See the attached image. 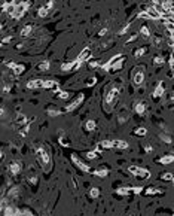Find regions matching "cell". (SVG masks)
<instances>
[{"instance_id":"4fadbf2b","label":"cell","mask_w":174,"mask_h":216,"mask_svg":"<svg viewBox=\"0 0 174 216\" xmlns=\"http://www.w3.org/2000/svg\"><path fill=\"white\" fill-rule=\"evenodd\" d=\"M112 148H118V149H127L128 143L125 140H112Z\"/></svg>"},{"instance_id":"7c38bea8","label":"cell","mask_w":174,"mask_h":216,"mask_svg":"<svg viewBox=\"0 0 174 216\" xmlns=\"http://www.w3.org/2000/svg\"><path fill=\"white\" fill-rule=\"evenodd\" d=\"M77 66H79V63H77V61H71V63H64V64L61 66V70H63V72H70V70L76 69Z\"/></svg>"},{"instance_id":"8d00e7d4","label":"cell","mask_w":174,"mask_h":216,"mask_svg":"<svg viewBox=\"0 0 174 216\" xmlns=\"http://www.w3.org/2000/svg\"><path fill=\"white\" fill-rule=\"evenodd\" d=\"M60 143H61L63 146H68V145H70V142H68L67 139H64V137H61V139H60Z\"/></svg>"},{"instance_id":"3957f363","label":"cell","mask_w":174,"mask_h":216,"mask_svg":"<svg viewBox=\"0 0 174 216\" xmlns=\"http://www.w3.org/2000/svg\"><path fill=\"white\" fill-rule=\"evenodd\" d=\"M118 94H119V86H113L107 94H106V103L107 104H115L116 98H118Z\"/></svg>"},{"instance_id":"d590c367","label":"cell","mask_w":174,"mask_h":216,"mask_svg":"<svg viewBox=\"0 0 174 216\" xmlns=\"http://www.w3.org/2000/svg\"><path fill=\"white\" fill-rule=\"evenodd\" d=\"M153 43H155L156 46H161V43H162V39H161V37H153Z\"/></svg>"},{"instance_id":"7a4b0ae2","label":"cell","mask_w":174,"mask_h":216,"mask_svg":"<svg viewBox=\"0 0 174 216\" xmlns=\"http://www.w3.org/2000/svg\"><path fill=\"white\" fill-rule=\"evenodd\" d=\"M133 81H134L135 85H141L144 82V70H143V67H137V70H134Z\"/></svg>"},{"instance_id":"83f0119b","label":"cell","mask_w":174,"mask_h":216,"mask_svg":"<svg viewBox=\"0 0 174 216\" xmlns=\"http://www.w3.org/2000/svg\"><path fill=\"white\" fill-rule=\"evenodd\" d=\"M100 148H104V149H110V148H112V142H109V140H103V142L100 143Z\"/></svg>"},{"instance_id":"b9f144b4","label":"cell","mask_w":174,"mask_h":216,"mask_svg":"<svg viewBox=\"0 0 174 216\" xmlns=\"http://www.w3.org/2000/svg\"><path fill=\"white\" fill-rule=\"evenodd\" d=\"M135 39H137V36H131V37L128 39V43H130V42H134Z\"/></svg>"},{"instance_id":"4316f807","label":"cell","mask_w":174,"mask_h":216,"mask_svg":"<svg viewBox=\"0 0 174 216\" xmlns=\"http://www.w3.org/2000/svg\"><path fill=\"white\" fill-rule=\"evenodd\" d=\"M159 139H162V142H165V143H171V136H168V134H159Z\"/></svg>"},{"instance_id":"8fae6325","label":"cell","mask_w":174,"mask_h":216,"mask_svg":"<svg viewBox=\"0 0 174 216\" xmlns=\"http://www.w3.org/2000/svg\"><path fill=\"white\" fill-rule=\"evenodd\" d=\"M164 91H165V85H164V82L158 83V86H156L155 91H153V97H155V98H159L161 95H164Z\"/></svg>"},{"instance_id":"4dcf8cb0","label":"cell","mask_w":174,"mask_h":216,"mask_svg":"<svg viewBox=\"0 0 174 216\" xmlns=\"http://www.w3.org/2000/svg\"><path fill=\"white\" fill-rule=\"evenodd\" d=\"M146 133H147V130L143 128V127H140V128H137V130L134 131V134H137V136H144Z\"/></svg>"},{"instance_id":"1f68e13d","label":"cell","mask_w":174,"mask_h":216,"mask_svg":"<svg viewBox=\"0 0 174 216\" xmlns=\"http://www.w3.org/2000/svg\"><path fill=\"white\" fill-rule=\"evenodd\" d=\"M128 30H130V24H127V26H124V27H122V29L119 30V33H118V34H119V36H122V34H125V33H127Z\"/></svg>"},{"instance_id":"7bdbcfd3","label":"cell","mask_w":174,"mask_h":216,"mask_svg":"<svg viewBox=\"0 0 174 216\" xmlns=\"http://www.w3.org/2000/svg\"><path fill=\"white\" fill-rule=\"evenodd\" d=\"M11 39H12L11 36H9V37H5V39H3V43H8V42H11Z\"/></svg>"},{"instance_id":"9a60e30c","label":"cell","mask_w":174,"mask_h":216,"mask_svg":"<svg viewBox=\"0 0 174 216\" xmlns=\"http://www.w3.org/2000/svg\"><path fill=\"white\" fill-rule=\"evenodd\" d=\"M9 170H11L12 174H18V173L21 171V164H20V163H12V164L9 165Z\"/></svg>"},{"instance_id":"9c48e42d","label":"cell","mask_w":174,"mask_h":216,"mask_svg":"<svg viewBox=\"0 0 174 216\" xmlns=\"http://www.w3.org/2000/svg\"><path fill=\"white\" fill-rule=\"evenodd\" d=\"M27 86L30 89H37V88H43V79H31L28 81Z\"/></svg>"},{"instance_id":"d6a6232c","label":"cell","mask_w":174,"mask_h":216,"mask_svg":"<svg viewBox=\"0 0 174 216\" xmlns=\"http://www.w3.org/2000/svg\"><path fill=\"white\" fill-rule=\"evenodd\" d=\"M58 92H60V94H58V97H60V98H63V100H64V98H68V95H70L67 91H58Z\"/></svg>"},{"instance_id":"5b68a950","label":"cell","mask_w":174,"mask_h":216,"mask_svg":"<svg viewBox=\"0 0 174 216\" xmlns=\"http://www.w3.org/2000/svg\"><path fill=\"white\" fill-rule=\"evenodd\" d=\"M91 48H88V46H86V48H83L82 51H80V54L77 55V58H76V61L80 64V63H83V61H86V60H90V57H91Z\"/></svg>"},{"instance_id":"6da1fadb","label":"cell","mask_w":174,"mask_h":216,"mask_svg":"<svg viewBox=\"0 0 174 216\" xmlns=\"http://www.w3.org/2000/svg\"><path fill=\"white\" fill-rule=\"evenodd\" d=\"M138 17L140 18H146V20H161L162 17L153 9V8H147V9H144L143 12H140L138 14Z\"/></svg>"},{"instance_id":"30bf717a","label":"cell","mask_w":174,"mask_h":216,"mask_svg":"<svg viewBox=\"0 0 174 216\" xmlns=\"http://www.w3.org/2000/svg\"><path fill=\"white\" fill-rule=\"evenodd\" d=\"M37 155L40 157V161L43 163V164H49L51 163V158H49V154L43 149V148H40L39 151H37Z\"/></svg>"},{"instance_id":"836d02e7","label":"cell","mask_w":174,"mask_h":216,"mask_svg":"<svg viewBox=\"0 0 174 216\" xmlns=\"http://www.w3.org/2000/svg\"><path fill=\"white\" fill-rule=\"evenodd\" d=\"M161 179H162V180H173V174H171V173H165V174L161 176Z\"/></svg>"},{"instance_id":"e575fe53","label":"cell","mask_w":174,"mask_h":216,"mask_svg":"<svg viewBox=\"0 0 174 216\" xmlns=\"http://www.w3.org/2000/svg\"><path fill=\"white\" fill-rule=\"evenodd\" d=\"M128 192H130V188H121V189H118V194H121V195H125Z\"/></svg>"},{"instance_id":"2e32d148","label":"cell","mask_w":174,"mask_h":216,"mask_svg":"<svg viewBox=\"0 0 174 216\" xmlns=\"http://www.w3.org/2000/svg\"><path fill=\"white\" fill-rule=\"evenodd\" d=\"M20 191H21V188H20V186H14V188H11V189H9L8 197H9V198H15V197H18Z\"/></svg>"},{"instance_id":"ab89813d","label":"cell","mask_w":174,"mask_h":216,"mask_svg":"<svg viewBox=\"0 0 174 216\" xmlns=\"http://www.w3.org/2000/svg\"><path fill=\"white\" fill-rule=\"evenodd\" d=\"M90 66H91V67H98V61H97V60H91V61H90Z\"/></svg>"},{"instance_id":"60d3db41","label":"cell","mask_w":174,"mask_h":216,"mask_svg":"<svg viewBox=\"0 0 174 216\" xmlns=\"http://www.w3.org/2000/svg\"><path fill=\"white\" fill-rule=\"evenodd\" d=\"M104 34H107V29H103V30L100 31V36H104Z\"/></svg>"},{"instance_id":"f6af8a7d","label":"cell","mask_w":174,"mask_h":216,"mask_svg":"<svg viewBox=\"0 0 174 216\" xmlns=\"http://www.w3.org/2000/svg\"><path fill=\"white\" fill-rule=\"evenodd\" d=\"M0 157H2V151H0Z\"/></svg>"},{"instance_id":"74e56055","label":"cell","mask_w":174,"mask_h":216,"mask_svg":"<svg viewBox=\"0 0 174 216\" xmlns=\"http://www.w3.org/2000/svg\"><path fill=\"white\" fill-rule=\"evenodd\" d=\"M24 122H27V118H25V115H21L18 118V124H24Z\"/></svg>"},{"instance_id":"7402d4cb","label":"cell","mask_w":174,"mask_h":216,"mask_svg":"<svg viewBox=\"0 0 174 216\" xmlns=\"http://www.w3.org/2000/svg\"><path fill=\"white\" fill-rule=\"evenodd\" d=\"M140 34H141L143 37H150V31H149V27H147V26H143V27L140 29Z\"/></svg>"},{"instance_id":"cb8c5ba5","label":"cell","mask_w":174,"mask_h":216,"mask_svg":"<svg viewBox=\"0 0 174 216\" xmlns=\"http://www.w3.org/2000/svg\"><path fill=\"white\" fill-rule=\"evenodd\" d=\"M48 12H49V9H48L46 6H42V8L39 9V17H40V18H43V17H46V15H48Z\"/></svg>"},{"instance_id":"f546056e","label":"cell","mask_w":174,"mask_h":216,"mask_svg":"<svg viewBox=\"0 0 174 216\" xmlns=\"http://www.w3.org/2000/svg\"><path fill=\"white\" fill-rule=\"evenodd\" d=\"M61 112L58 111V109H48V115L49 116H58Z\"/></svg>"},{"instance_id":"484cf974","label":"cell","mask_w":174,"mask_h":216,"mask_svg":"<svg viewBox=\"0 0 174 216\" xmlns=\"http://www.w3.org/2000/svg\"><path fill=\"white\" fill-rule=\"evenodd\" d=\"M48 69H49V61H43V63H40V64H39V70L46 72Z\"/></svg>"},{"instance_id":"ba28073f","label":"cell","mask_w":174,"mask_h":216,"mask_svg":"<svg viewBox=\"0 0 174 216\" xmlns=\"http://www.w3.org/2000/svg\"><path fill=\"white\" fill-rule=\"evenodd\" d=\"M82 100H83V95L80 94L79 97H76V98H74V100H73V101H71V103H70L67 107H66V111H67V112H71V111H74L76 107H77V106L82 103Z\"/></svg>"},{"instance_id":"277c9868","label":"cell","mask_w":174,"mask_h":216,"mask_svg":"<svg viewBox=\"0 0 174 216\" xmlns=\"http://www.w3.org/2000/svg\"><path fill=\"white\" fill-rule=\"evenodd\" d=\"M130 171H131L133 174H135L137 177H141V179L149 177V171H147L146 168H141V167H135V165H133V167H130Z\"/></svg>"},{"instance_id":"f35d334b","label":"cell","mask_w":174,"mask_h":216,"mask_svg":"<svg viewBox=\"0 0 174 216\" xmlns=\"http://www.w3.org/2000/svg\"><path fill=\"white\" fill-rule=\"evenodd\" d=\"M86 157H88L90 160H94V158L97 157V154H95V152H88V154H86Z\"/></svg>"},{"instance_id":"e0dca14e","label":"cell","mask_w":174,"mask_h":216,"mask_svg":"<svg viewBox=\"0 0 174 216\" xmlns=\"http://www.w3.org/2000/svg\"><path fill=\"white\" fill-rule=\"evenodd\" d=\"M12 70H14V75H21L23 72H24V66L23 64H14V67H12Z\"/></svg>"},{"instance_id":"f1b7e54d","label":"cell","mask_w":174,"mask_h":216,"mask_svg":"<svg viewBox=\"0 0 174 216\" xmlns=\"http://www.w3.org/2000/svg\"><path fill=\"white\" fill-rule=\"evenodd\" d=\"M90 195H91L92 198H97V197L100 195V189H98V188H92V189L90 191Z\"/></svg>"},{"instance_id":"603a6c76","label":"cell","mask_w":174,"mask_h":216,"mask_svg":"<svg viewBox=\"0 0 174 216\" xmlns=\"http://www.w3.org/2000/svg\"><path fill=\"white\" fill-rule=\"evenodd\" d=\"M153 64L158 67V66H162L164 64V57H161V55H156L155 58H153Z\"/></svg>"},{"instance_id":"ffe728a7","label":"cell","mask_w":174,"mask_h":216,"mask_svg":"<svg viewBox=\"0 0 174 216\" xmlns=\"http://www.w3.org/2000/svg\"><path fill=\"white\" fill-rule=\"evenodd\" d=\"M33 31V26H25L23 30H21V36H24V37H27L30 33Z\"/></svg>"},{"instance_id":"8992f818","label":"cell","mask_w":174,"mask_h":216,"mask_svg":"<svg viewBox=\"0 0 174 216\" xmlns=\"http://www.w3.org/2000/svg\"><path fill=\"white\" fill-rule=\"evenodd\" d=\"M3 216H21V210L14 206H5L3 207Z\"/></svg>"},{"instance_id":"d4e9b609","label":"cell","mask_w":174,"mask_h":216,"mask_svg":"<svg viewBox=\"0 0 174 216\" xmlns=\"http://www.w3.org/2000/svg\"><path fill=\"white\" fill-rule=\"evenodd\" d=\"M144 52H146V49H144V48H138V49H135V51H134V57H135V58H140Z\"/></svg>"},{"instance_id":"52a82bcc","label":"cell","mask_w":174,"mask_h":216,"mask_svg":"<svg viewBox=\"0 0 174 216\" xmlns=\"http://www.w3.org/2000/svg\"><path fill=\"white\" fill-rule=\"evenodd\" d=\"M71 161H73V163H74V164L80 168V170H83V171H91V168H90L88 165H86L82 160H79V157H77L76 154H73V155H71Z\"/></svg>"},{"instance_id":"d6986e66","label":"cell","mask_w":174,"mask_h":216,"mask_svg":"<svg viewBox=\"0 0 174 216\" xmlns=\"http://www.w3.org/2000/svg\"><path fill=\"white\" fill-rule=\"evenodd\" d=\"M94 174L98 176V177H106V176L109 174V170H107V168H98V170L94 171Z\"/></svg>"},{"instance_id":"44dd1931","label":"cell","mask_w":174,"mask_h":216,"mask_svg":"<svg viewBox=\"0 0 174 216\" xmlns=\"http://www.w3.org/2000/svg\"><path fill=\"white\" fill-rule=\"evenodd\" d=\"M85 128L88 130V131H92V130H95V121H92V119L86 121V124H85Z\"/></svg>"},{"instance_id":"5bb4252c","label":"cell","mask_w":174,"mask_h":216,"mask_svg":"<svg viewBox=\"0 0 174 216\" xmlns=\"http://www.w3.org/2000/svg\"><path fill=\"white\" fill-rule=\"evenodd\" d=\"M135 112H137L138 115H143V113L146 112V103H144V101L135 103Z\"/></svg>"},{"instance_id":"ac0fdd59","label":"cell","mask_w":174,"mask_h":216,"mask_svg":"<svg viewBox=\"0 0 174 216\" xmlns=\"http://www.w3.org/2000/svg\"><path fill=\"white\" fill-rule=\"evenodd\" d=\"M173 160H174V157L170 154V155H165V157L159 158V163H162V164H171V163H173Z\"/></svg>"},{"instance_id":"ee69618b","label":"cell","mask_w":174,"mask_h":216,"mask_svg":"<svg viewBox=\"0 0 174 216\" xmlns=\"http://www.w3.org/2000/svg\"><path fill=\"white\" fill-rule=\"evenodd\" d=\"M5 115V109H0V118H2Z\"/></svg>"}]
</instances>
